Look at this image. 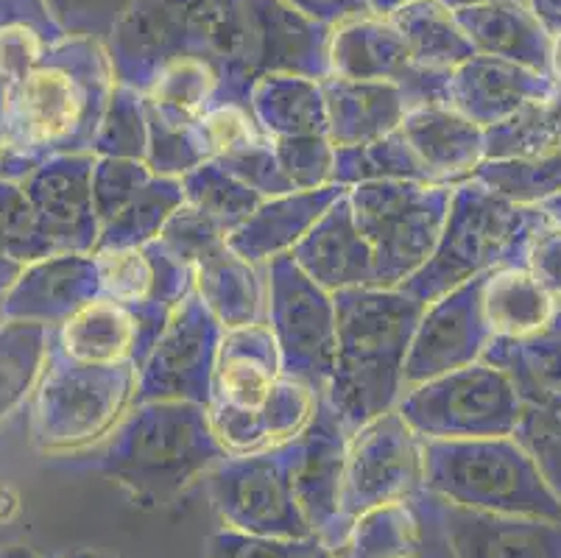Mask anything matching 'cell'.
<instances>
[{
    "label": "cell",
    "mask_w": 561,
    "mask_h": 558,
    "mask_svg": "<svg viewBox=\"0 0 561 558\" xmlns=\"http://www.w3.org/2000/svg\"><path fill=\"white\" fill-rule=\"evenodd\" d=\"M330 76L358 81H394L408 92L413 110L447 104L450 73H431L411 59L400 29L391 18L369 12L344 20L330 37Z\"/></svg>",
    "instance_id": "cell-16"
},
{
    "label": "cell",
    "mask_w": 561,
    "mask_h": 558,
    "mask_svg": "<svg viewBox=\"0 0 561 558\" xmlns=\"http://www.w3.org/2000/svg\"><path fill=\"white\" fill-rule=\"evenodd\" d=\"M324 101H328L333 146H360L380 140L402 126L413 110L408 92L394 81H358L328 76L321 79Z\"/></svg>",
    "instance_id": "cell-27"
},
{
    "label": "cell",
    "mask_w": 561,
    "mask_h": 558,
    "mask_svg": "<svg viewBox=\"0 0 561 558\" xmlns=\"http://www.w3.org/2000/svg\"><path fill=\"white\" fill-rule=\"evenodd\" d=\"M207 558H335V553L321 536H252L224 528L207 539Z\"/></svg>",
    "instance_id": "cell-45"
},
{
    "label": "cell",
    "mask_w": 561,
    "mask_h": 558,
    "mask_svg": "<svg viewBox=\"0 0 561 558\" xmlns=\"http://www.w3.org/2000/svg\"><path fill=\"white\" fill-rule=\"evenodd\" d=\"M3 99H7V87L0 84V151H3Z\"/></svg>",
    "instance_id": "cell-61"
},
{
    "label": "cell",
    "mask_w": 561,
    "mask_h": 558,
    "mask_svg": "<svg viewBox=\"0 0 561 558\" xmlns=\"http://www.w3.org/2000/svg\"><path fill=\"white\" fill-rule=\"evenodd\" d=\"M561 151V84L508 121L486 129V160H517Z\"/></svg>",
    "instance_id": "cell-39"
},
{
    "label": "cell",
    "mask_w": 561,
    "mask_h": 558,
    "mask_svg": "<svg viewBox=\"0 0 561 558\" xmlns=\"http://www.w3.org/2000/svg\"><path fill=\"white\" fill-rule=\"evenodd\" d=\"M23 269H25L23 263L9 258L7 252H0V296L7 294V291L18 283V276L23 274Z\"/></svg>",
    "instance_id": "cell-55"
},
{
    "label": "cell",
    "mask_w": 561,
    "mask_h": 558,
    "mask_svg": "<svg viewBox=\"0 0 561 558\" xmlns=\"http://www.w3.org/2000/svg\"><path fill=\"white\" fill-rule=\"evenodd\" d=\"M400 29L411 59L431 73H453V70L476 56V48L458 25L456 12L442 0H411L389 14Z\"/></svg>",
    "instance_id": "cell-33"
},
{
    "label": "cell",
    "mask_w": 561,
    "mask_h": 558,
    "mask_svg": "<svg viewBox=\"0 0 561 558\" xmlns=\"http://www.w3.org/2000/svg\"><path fill=\"white\" fill-rule=\"evenodd\" d=\"M131 3L135 0H48L50 12L68 37L99 39L104 45L126 18Z\"/></svg>",
    "instance_id": "cell-50"
},
{
    "label": "cell",
    "mask_w": 561,
    "mask_h": 558,
    "mask_svg": "<svg viewBox=\"0 0 561 558\" xmlns=\"http://www.w3.org/2000/svg\"><path fill=\"white\" fill-rule=\"evenodd\" d=\"M450 184L366 182L350 187L358 229L375 254L377 288H400L436 252L450 213Z\"/></svg>",
    "instance_id": "cell-9"
},
{
    "label": "cell",
    "mask_w": 561,
    "mask_h": 558,
    "mask_svg": "<svg viewBox=\"0 0 561 558\" xmlns=\"http://www.w3.org/2000/svg\"><path fill=\"white\" fill-rule=\"evenodd\" d=\"M433 500L456 558H561V520L486 514Z\"/></svg>",
    "instance_id": "cell-23"
},
{
    "label": "cell",
    "mask_w": 561,
    "mask_h": 558,
    "mask_svg": "<svg viewBox=\"0 0 561 558\" xmlns=\"http://www.w3.org/2000/svg\"><path fill=\"white\" fill-rule=\"evenodd\" d=\"M476 179L525 207H539L561 193V151L517 160H483Z\"/></svg>",
    "instance_id": "cell-41"
},
{
    "label": "cell",
    "mask_w": 561,
    "mask_h": 558,
    "mask_svg": "<svg viewBox=\"0 0 561 558\" xmlns=\"http://www.w3.org/2000/svg\"><path fill=\"white\" fill-rule=\"evenodd\" d=\"M438 558H456V556H453V550H447L445 556H438Z\"/></svg>",
    "instance_id": "cell-62"
},
{
    "label": "cell",
    "mask_w": 561,
    "mask_h": 558,
    "mask_svg": "<svg viewBox=\"0 0 561 558\" xmlns=\"http://www.w3.org/2000/svg\"><path fill=\"white\" fill-rule=\"evenodd\" d=\"M274 151L294 191H319L324 184H335V146L330 137H285L274 140Z\"/></svg>",
    "instance_id": "cell-47"
},
{
    "label": "cell",
    "mask_w": 561,
    "mask_h": 558,
    "mask_svg": "<svg viewBox=\"0 0 561 558\" xmlns=\"http://www.w3.org/2000/svg\"><path fill=\"white\" fill-rule=\"evenodd\" d=\"M265 324L279 350L283 375L328 394L339 352L335 296L310 280L290 254L265 263Z\"/></svg>",
    "instance_id": "cell-10"
},
{
    "label": "cell",
    "mask_w": 561,
    "mask_h": 558,
    "mask_svg": "<svg viewBox=\"0 0 561 558\" xmlns=\"http://www.w3.org/2000/svg\"><path fill=\"white\" fill-rule=\"evenodd\" d=\"M95 153H62L23 179L50 254H93L101 221L93 204Z\"/></svg>",
    "instance_id": "cell-18"
},
{
    "label": "cell",
    "mask_w": 561,
    "mask_h": 558,
    "mask_svg": "<svg viewBox=\"0 0 561 558\" xmlns=\"http://www.w3.org/2000/svg\"><path fill=\"white\" fill-rule=\"evenodd\" d=\"M335 296L339 352L328 386V402L344 428L394 411L405 394V361L425 301L402 288H350Z\"/></svg>",
    "instance_id": "cell-4"
},
{
    "label": "cell",
    "mask_w": 561,
    "mask_h": 558,
    "mask_svg": "<svg viewBox=\"0 0 561 558\" xmlns=\"http://www.w3.org/2000/svg\"><path fill=\"white\" fill-rule=\"evenodd\" d=\"M425 489V458L422 439L402 419L389 411L371 419L369 424L352 433L350 458H346L344 489H341L339 528L330 536L333 547L355 516L377 505L402 503Z\"/></svg>",
    "instance_id": "cell-13"
},
{
    "label": "cell",
    "mask_w": 561,
    "mask_h": 558,
    "mask_svg": "<svg viewBox=\"0 0 561 558\" xmlns=\"http://www.w3.org/2000/svg\"><path fill=\"white\" fill-rule=\"evenodd\" d=\"M405 3H411V0H369V9L375 14H380V18H389L391 12H397Z\"/></svg>",
    "instance_id": "cell-56"
},
{
    "label": "cell",
    "mask_w": 561,
    "mask_h": 558,
    "mask_svg": "<svg viewBox=\"0 0 561 558\" xmlns=\"http://www.w3.org/2000/svg\"><path fill=\"white\" fill-rule=\"evenodd\" d=\"M50 327L0 321V424L34 397L50 352Z\"/></svg>",
    "instance_id": "cell-36"
},
{
    "label": "cell",
    "mask_w": 561,
    "mask_h": 558,
    "mask_svg": "<svg viewBox=\"0 0 561 558\" xmlns=\"http://www.w3.org/2000/svg\"><path fill=\"white\" fill-rule=\"evenodd\" d=\"M95 157L146 162L149 157V112H146L142 92L115 81L99 137H95Z\"/></svg>",
    "instance_id": "cell-42"
},
{
    "label": "cell",
    "mask_w": 561,
    "mask_h": 558,
    "mask_svg": "<svg viewBox=\"0 0 561 558\" xmlns=\"http://www.w3.org/2000/svg\"><path fill=\"white\" fill-rule=\"evenodd\" d=\"M185 204V191H182V179L173 176H151L142 184L140 191L131 196L115 218L101 227V238L95 252L106 249H131V246L151 243L160 238L165 229L168 218Z\"/></svg>",
    "instance_id": "cell-37"
},
{
    "label": "cell",
    "mask_w": 561,
    "mask_h": 558,
    "mask_svg": "<svg viewBox=\"0 0 561 558\" xmlns=\"http://www.w3.org/2000/svg\"><path fill=\"white\" fill-rule=\"evenodd\" d=\"M193 283L204 305L210 307L224 330L263 324L265 274L234 252L227 238L213 240L193 258Z\"/></svg>",
    "instance_id": "cell-28"
},
{
    "label": "cell",
    "mask_w": 561,
    "mask_h": 558,
    "mask_svg": "<svg viewBox=\"0 0 561 558\" xmlns=\"http://www.w3.org/2000/svg\"><path fill=\"white\" fill-rule=\"evenodd\" d=\"M224 332L221 321L193 288L173 310L154 350L137 372L135 406L162 399L210 406Z\"/></svg>",
    "instance_id": "cell-15"
},
{
    "label": "cell",
    "mask_w": 561,
    "mask_h": 558,
    "mask_svg": "<svg viewBox=\"0 0 561 558\" xmlns=\"http://www.w3.org/2000/svg\"><path fill=\"white\" fill-rule=\"evenodd\" d=\"M146 112H149V157H146V166L151 168V173L182 179L193 168L207 162V151L198 140L196 123L193 126L171 123L154 110L149 99H146Z\"/></svg>",
    "instance_id": "cell-44"
},
{
    "label": "cell",
    "mask_w": 561,
    "mask_h": 558,
    "mask_svg": "<svg viewBox=\"0 0 561 558\" xmlns=\"http://www.w3.org/2000/svg\"><path fill=\"white\" fill-rule=\"evenodd\" d=\"M115 73L99 39L65 37L3 99L0 179L23 182L62 153H95Z\"/></svg>",
    "instance_id": "cell-2"
},
{
    "label": "cell",
    "mask_w": 561,
    "mask_h": 558,
    "mask_svg": "<svg viewBox=\"0 0 561 558\" xmlns=\"http://www.w3.org/2000/svg\"><path fill=\"white\" fill-rule=\"evenodd\" d=\"M556 84L559 81L553 76L523 68L517 61L476 54L450 73L447 106L483 129H492L534 101L548 99Z\"/></svg>",
    "instance_id": "cell-22"
},
{
    "label": "cell",
    "mask_w": 561,
    "mask_h": 558,
    "mask_svg": "<svg viewBox=\"0 0 561 558\" xmlns=\"http://www.w3.org/2000/svg\"><path fill=\"white\" fill-rule=\"evenodd\" d=\"M227 455L207 408L162 399L131 406L104 447L65 455L56 467L106 475L140 503L165 505Z\"/></svg>",
    "instance_id": "cell-3"
},
{
    "label": "cell",
    "mask_w": 561,
    "mask_h": 558,
    "mask_svg": "<svg viewBox=\"0 0 561 558\" xmlns=\"http://www.w3.org/2000/svg\"><path fill=\"white\" fill-rule=\"evenodd\" d=\"M48 558H59V556H48Z\"/></svg>",
    "instance_id": "cell-63"
},
{
    "label": "cell",
    "mask_w": 561,
    "mask_h": 558,
    "mask_svg": "<svg viewBox=\"0 0 561 558\" xmlns=\"http://www.w3.org/2000/svg\"><path fill=\"white\" fill-rule=\"evenodd\" d=\"M550 76L561 84V34L553 37V45H550Z\"/></svg>",
    "instance_id": "cell-58"
},
{
    "label": "cell",
    "mask_w": 561,
    "mask_h": 558,
    "mask_svg": "<svg viewBox=\"0 0 561 558\" xmlns=\"http://www.w3.org/2000/svg\"><path fill=\"white\" fill-rule=\"evenodd\" d=\"M224 528L252 536H316L294 489L288 442L249 455H227L204 475Z\"/></svg>",
    "instance_id": "cell-12"
},
{
    "label": "cell",
    "mask_w": 561,
    "mask_h": 558,
    "mask_svg": "<svg viewBox=\"0 0 561 558\" xmlns=\"http://www.w3.org/2000/svg\"><path fill=\"white\" fill-rule=\"evenodd\" d=\"M252 115L272 140L328 137L330 117L319 79L299 73H268L252 90Z\"/></svg>",
    "instance_id": "cell-32"
},
{
    "label": "cell",
    "mask_w": 561,
    "mask_h": 558,
    "mask_svg": "<svg viewBox=\"0 0 561 558\" xmlns=\"http://www.w3.org/2000/svg\"><path fill=\"white\" fill-rule=\"evenodd\" d=\"M182 191H185V204L202 213L224 238L241 229L252 218L254 209L265 202L260 193L247 187L241 179H234L216 160L202 162L191 173H185Z\"/></svg>",
    "instance_id": "cell-38"
},
{
    "label": "cell",
    "mask_w": 561,
    "mask_h": 558,
    "mask_svg": "<svg viewBox=\"0 0 561 558\" xmlns=\"http://www.w3.org/2000/svg\"><path fill=\"white\" fill-rule=\"evenodd\" d=\"M216 162L221 168H227L234 179H241L254 193H260L263 198L294 193V184L288 182L285 171L279 168L272 137H263L260 143H252V146L229 153V157H221Z\"/></svg>",
    "instance_id": "cell-51"
},
{
    "label": "cell",
    "mask_w": 561,
    "mask_h": 558,
    "mask_svg": "<svg viewBox=\"0 0 561 558\" xmlns=\"http://www.w3.org/2000/svg\"><path fill=\"white\" fill-rule=\"evenodd\" d=\"M154 176L146 162L115 160V157H95L93 168V204L101 227L115 218L131 202L142 184Z\"/></svg>",
    "instance_id": "cell-49"
},
{
    "label": "cell",
    "mask_w": 561,
    "mask_h": 558,
    "mask_svg": "<svg viewBox=\"0 0 561 558\" xmlns=\"http://www.w3.org/2000/svg\"><path fill=\"white\" fill-rule=\"evenodd\" d=\"M450 550L436 500L422 489L402 503L355 516L333 545L335 558H438Z\"/></svg>",
    "instance_id": "cell-20"
},
{
    "label": "cell",
    "mask_w": 561,
    "mask_h": 558,
    "mask_svg": "<svg viewBox=\"0 0 561 558\" xmlns=\"http://www.w3.org/2000/svg\"><path fill=\"white\" fill-rule=\"evenodd\" d=\"M433 184H456L476 176L486 160V129L447 104L416 106L400 126Z\"/></svg>",
    "instance_id": "cell-25"
},
{
    "label": "cell",
    "mask_w": 561,
    "mask_h": 558,
    "mask_svg": "<svg viewBox=\"0 0 561 558\" xmlns=\"http://www.w3.org/2000/svg\"><path fill=\"white\" fill-rule=\"evenodd\" d=\"M290 9H297L305 18L316 20L321 25H341L344 20L360 18V14H369V0H283Z\"/></svg>",
    "instance_id": "cell-53"
},
{
    "label": "cell",
    "mask_w": 561,
    "mask_h": 558,
    "mask_svg": "<svg viewBox=\"0 0 561 558\" xmlns=\"http://www.w3.org/2000/svg\"><path fill=\"white\" fill-rule=\"evenodd\" d=\"M486 276H472L445 296L427 301L408 350L405 391L481 361L494 338L483 316Z\"/></svg>",
    "instance_id": "cell-17"
},
{
    "label": "cell",
    "mask_w": 561,
    "mask_h": 558,
    "mask_svg": "<svg viewBox=\"0 0 561 558\" xmlns=\"http://www.w3.org/2000/svg\"><path fill=\"white\" fill-rule=\"evenodd\" d=\"M137 324L126 307L95 296L79 314L50 332V352L84 366L135 363Z\"/></svg>",
    "instance_id": "cell-31"
},
{
    "label": "cell",
    "mask_w": 561,
    "mask_h": 558,
    "mask_svg": "<svg viewBox=\"0 0 561 558\" xmlns=\"http://www.w3.org/2000/svg\"><path fill=\"white\" fill-rule=\"evenodd\" d=\"M313 411L316 394L283 375L279 350L265 321L224 332L207 413L229 455L290 442Z\"/></svg>",
    "instance_id": "cell-5"
},
{
    "label": "cell",
    "mask_w": 561,
    "mask_h": 558,
    "mask_svg": "<svg viewBox=\"0 0 561 558\" xmlns=\"http://www.w3.org/2000/svg\"><path fill=\"white\" fill-rule=\"evenodd\" d=\"M65 37L48 0H0V84L9 90L25 79Z\"/></svg>",
    "instance_id": "cell-35"
},
{
    "label": "cell",
    "mask_w": 561,
    "mask_h": 558,
    "mask_svg": "<svg viewBox=\"0 0 561 558\" xmlns=\"http://www.w3.org/2000/svg\"><path fill=\"white\" fill-rule=\"evenodd\" d=\"M346 191L350 187L341 184H324L319 191H294L265 198L252 218L229 235L227 243L254 265H265L268 260L290 254Z\"/></svg>",
    "instance_id": "cell-26"
},
{
    "label": "cell",
    "mask_w": 561,
    "mask_h": 558,
    "mask_svg": "<svg viewBox=\"0 0 561 558\" xmlns=\"http://www.w3.org/2000/svg\"><path fill=\"white\" fill-rule=\"evenodd\" d=\"M528 271L561 305V224L550 221L539 229L528 252Z\"/></svg>",
    "instance_id": "cell-52"
},
{
    "label": "cell",
    "mask_w": 561,
    "mask_h": 558,
    "mask_svg": "<svg viewBox=\"0 0 561 558\" xmlns=\"http://www.w3.org/2000/svg\"><path fill=\"white\" fill-rule=\"evenodd\" d=\"M389 179H411V182L433 184L400 129L380 137V140L360 143V146H335V184L355 187V184L389 182Z\"/></svg>",
    "instance_id": "cell-40"
},
{
    "label": "cell",
    "mask_w": 561,
    "mask_h": 558,
    "mask_svg": "<svg viewBox=\"0 0 561 558\" xmlns=\"http://www.w3.org/2000/svg\"><path fill=\"white\" fill-rule=\"evenodd\" d=\"M0 558H34V553L25 550V547H12V550L0 553Z\"/></svg>",
    "instance_id": "cell-60"
},
{
    "label": "cell",
    "mask_w": 561,
    "mask_h": 558,
    "mask_svg": "<svg viewBox=\"0 0 561 558\" xmlns=\"http://www.w3.org/2000/svg\"><path fill=\"white\" fill-rule=\"evenodd\" d=\"M528 9L550 37L561 34V0H528Z\"/></svg>",
    "instance_id": "cell-54"
},
{
    "label": "cell",
    "mask_w": 561,
    "mask_h": 558,
    "mask_svg": "<svg viewBox=\"0 0 561 558\" xmlns=\"http://www.w3.org/2000/svg\"><path fill=\"white\" fill-rule=\"evenodd\" d=\"M330 37L283 0H135L106 50L117 84L193 126L216 106H249L268 73L328 79Z\"/></svg>",
    "instance_id": "cell-1"
},
{
    "label": "cell",
    "mask_w": 561,
    "mask_h": 558,
    "mask_svg": "<svg viewBox=\"0 0 561 558\" xmlns=\"http://www.w3.org/2000/svg\"><path fill=\"white\" fill-rule=\"evenodd\" d=\"M196 132L204 151H207V160H221V157H229V153L241 151V148L268 137L257 126L249 106L234 104L204 112L196 121Z\"/></svg>",
    "instance_id": "cell-48"
},
{
    "label": "cell",
    "mask_w": 561,
    "mask_h": 558,
    "mask_svg": "<svg viewBox=\"0 0 561 558\" xmlns=\"http://www.w3.org/2000/svg\"><path fill=\"white\" fill-rule=\"evenodd\" d=\"M481 361L512 380L523 406L561 411V305L545 327L523 338H492Z\"/></svg>",
    "instance_id": "cell-29"
},
{
    "label": "cell",
    "mask_w": 561,
    "mask_h": 558,
    "mask_svg": "<svg viewBox=\"0 0 561 558\" xmlns=\"http://www.w3.org/2000/svg\"><path fill=\"white\" fill-rule=\"evenodd\" d=\"M453 12L476 54L517 61L523 68L550 76L553 37L525 3H483Z\"/></svg>",
    "instance_id": "cell-30"
},
{
    "label": "cell",
    "mask_w": 561,
    "mask_h": 558,
    "mask_svg": "<svg viewBox=\"0 0 561 558\" xmlns=\"http://www.w3.org/2000/svg\"><path fill=\"white\" fill-rule=\"evenodd\" d=\"M425 491L486 514L561 520V500L514 436L422 439Z\"/></svg>",
    "instance_id": "cell-7"
},
{
    "label": "cell",
    "mask_w": 561,
    "mask_h": 558,
    "mask_svg": "<svg viewBox=\"0 0 561 558\" xmlns=\"http://www.w3.org/2000/svg\"><path fill=\"white\" fill-rule=\"evenodd\" d=\"M445 7L450 9H463V7H483V3H525L528 7V0H442Z\"/></svg>",
    "instance_id": "cell-57"
},
{
    "label": "cell",
    "mask_w": 561,
    "mask_h": 558,
    "mask_svg": "<svg viewBox=\"0 0 561 558\" xmlns=\"http://www.w3.org/2000/svg\"><path fill=\"white\" fill-rule=\"evenodd\" d=\"M539 207H542L545 213H548L556 224H561V193H559V196L548 198V202H545V204H539Z\"/></svg>",
    "instance_id": "cell-59"
},
{
    "label": "cell",
    "mask_w": 561,
    "mask_h": 558,
    "mask_svg": "<svg viewBox=\"0 0 561 558\" xmlns=\"http://www.w3.org/2000/svg\"><path fill=\"white\" fill-rule=\"evenodd\" d=\"M559 301L539 285L528 265L489 271L483 285V316L494 338H523L537 332L556 314Z\"/></svg>",
    "instance_id": "cell-34"
},
{
    "label": "cell",
    "mask_w": 561,
    "mask_h": 558,
    "mask_svg": "<svg viewBox=\"0 0 561 558\" xmlns=\"http://www.w3.org/2000/svg\"><path fill=\"white\" fill-rule=\"evenodd\" d=\"M137 366H84L48 352L32 402V439L54 458L87 453L110 439L135 406Z\"/></svg>",
    "instance_id": "cell-8"
},
{
    "label": "cell",
    "mask_w": 561,
    "mask_h": 558,
    "mask_svg": "<svg viewBox=\"0 0 561 558\" xmlns=\"http://www.w3.org/2000/svg\"><path fill=\"white\" fill-rule=\"evenodd\" d=\"M350 439L352 433L344 428L328 397L321 394L316 397V411L310 422L288 442L299 505L313 534L324 542H330V536L339 528Z\"/></svg>",
    "instance_id": "cell-19"
},
{
    "label": "cell",
    "mask_w": 561,
    "mask_h": 558,
    "mask_svg": "<svg viewBox=\"0 0 561 558\" xmlns=\"http://www.w3.org/2000/svg\"><path fill=\"white\" fill-rule=\"evenodd\" d=\"M290 258L330 294L350 288H377L375 254L355 221L350 191L321 215L319 224L299 240Z\"/></svg>",
    "instance_id": "cell-24"
},
{
    "label": "cell",
    "mask_w": 561,
    "mask_h": 558,
    "mask_svg": "<svg viewBox=\"0 0 561 558\" xmlns=\"http://www.w3.org/2000/svg\"><path fill=\"white\" fill-rule=\"evenodd\" d=\"M550 221L542 207H525L481 179H467L453 187L445 232L433 258L400 288L427 305L472 276L528 265L530 243Z\"/></svg>",
    "instance_id": "cell-6"
},
{
    "label": "cell",
    "mask_w": 561,
    "mask_h": 558,
    "mask_svg": "<svg viewBox=\"0 0 561 558\" xmlns=\"http://www.w3.org/2000/svg\"><path fill=\"white\" fill-rule=\"evenodd\" d=\"M0 252L23 265L54 258L39 229L37 213L25 196L23 182L12 179H0Z\"/></svg>",
    "instance_id": "cell-43"
},
{
    "label": "cell",
    "mask_w": 561,
    "mask_h": 558,
    "mask_svg": "<svg viewBox=\"0 0 561 558\" xmlns=\"http://www.w3.org/2000/svg\"><path fill=\"white\" fill-rule=\"evenodd\" d=\"M99 265V296L126 307L137 324L135 366L146 363L173 310L196 288L193 269L173 258L160 240L93 252Z\"/></svg>",
    "instance_id": "cell-14"
},
{
    "label": "cell",
    "mask_w": 561,
    "mask_h": 558,
    "mask_svg": "<svg viewBox=\"0 0 561 558\" xmlns=\"http://www.w3.org/2000/svg\"><path fill=\"white\" fill-rule=\"evenodd\" d=\"M99 296L93 254H54L25 265L18 283L0 296V321H32L56 330Z\"/></svg>",
    "instance_id": "cell-21"
},
{
    "label": "cell",
    "mask_w": 561,
    "mask_h": 558,
    "mask_svg": "<svg viewBox=\"0 0 561 558\" xmlns=\"http://www.w3.org/2000/svg\"><path fill=\"white\" fill-rule=\"evenodd\" d=\"M512 436L561 500V411L525 406Z\"/></svg>",
    "instance_id": "cell-46"
},
{
    "label": "cell",
    "mask_w": 561,
    "mask_h": 558,
    "mask_svg": "<svg viewBox=\"0 0 561 558\" xmlns=\"http://www.w3.org/2000/svg\"><path fill=\"white\" fill-rule=\"evenodd\" d=\"M523 408L512 380L486 361L408 388L397 402L420 439L512 436Z\"/></svg>",
    "instance_id": "cell-11"
}]
</instances>
